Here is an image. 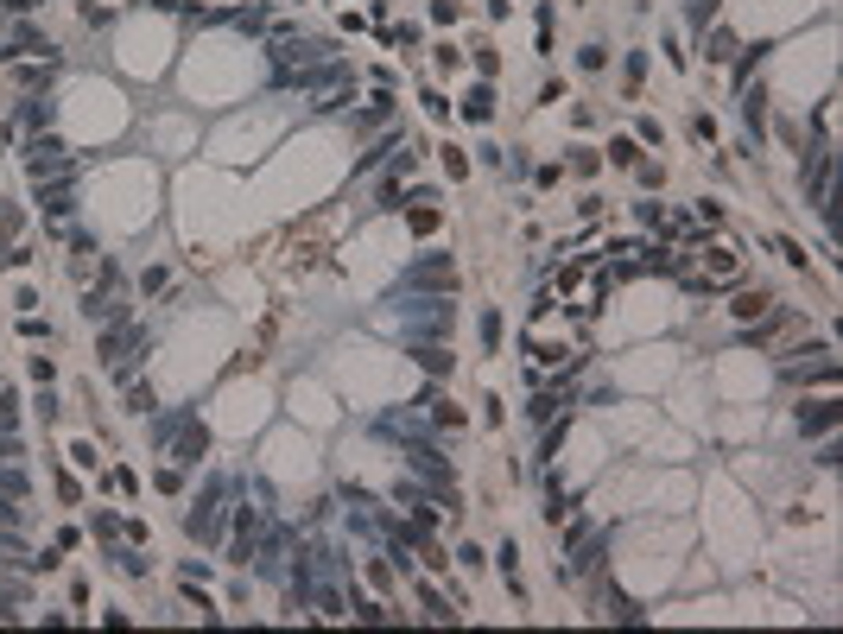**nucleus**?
Wrapping results in <instances>:
<instances>
[{
    "mask_svg": "<svg viewBox=\"0 0 843 634\" xmlns=\"http://www.w3.org/2000/svg\"><path fill=\"white\" fill-rule=\"evenodd\" d=\"M394 311H400L406 337H444V331H450V317H457L444 292H400V298H394Z\"/></svg>",
    "mask_w": 843,
    "mask_h": 634,
    "instance_id": "nucleus-1",
    "label": "nucleus"
},
{
    "mask_svg": "<svg viewBox=\"0 0 843 634\" xmlns=\"http://www.w3.org/2000/svg\"><path fill=\"white\" fill-rule=\"evenodd\" d=\"M222 514H228V508H222V482H209V495H197V508L184 514V533L203 539V545H216V539H222Z\"/></svg>",
    "mask_w": 843,
    "mask_h": 634,
    "instance_id": "nucleus-2",
    "label": "nucleus"
},
{
    "mask_svg": "<svg viewBox=\"0 0 843 634\" xmlns=\"http://www.w3.org/2000/svg\"><path fill=\"white\" fill-rule=\"evenodd\" d=\"M26 172H32L39 184L70 178V153H64V140H32V146H26Z\"/></svg>",
    "mask_w": 843,
    "mask_h": 634,
    "instance_id": "nucleus-3",
    "label": "nucleus"
},
{
    "mask_svg": "<svg viewBox=\"0 0 843 634\" xmlns=\"http://www.w3.org/2000/svg\"><path fill=\"white\" fill-rule=\"evenodd\" d=\"M406 292H457V266L444 254H425L419 266H406Z\"/></svg>",
    "mask_w": 843,
    "mask_h": 634,
    "instance_id": "nucleus-4",
    "label": "nucleus"
},
{
    "mask_svg": "<svg viewBox=\"0 0 843 634\" xmlns=\"http://www.w3.org/2000/svg\"><path fill=\"white\" fill-rule=\"evenodd\" d=\"M58 70H64V64H58L51 51H39V58H7V77H14L20 89H51Z\"/></svg>",
    "mask_w": 843,
    "mask_h": 634,
    "instance_id": "nucleus-5",
    "label": "nucleus"
},
{
    "mask_svg": "<svg viewBox=\"0 0 843 634\" xmlns=\"http://www.w3.org/2000/svg\"><path fill=\"white\" fill-rule=\"evenodd\" d=\"M406 463H412V470H419L431 489H450V463H444V457H438L425 438H412V444H406Z\"/></svg>",
    "mask_w": 843,
    "mask_h": 634,
    "instance_id": "nucleus-6",
    "label": "nucleus"
},
{
    "mask_svg": "<svg viewBox=\"0 0 843 634\" xmlns=\"http://www.w3.org/2000/svg\"><path fill=\"white\" fill-rule=\"evenodd\" d=\"M805 356H811V362H792V368H786L792 381H811V375H830V368H837V356H830L824 343H818V350H805Z\"/></svg>",
    "mask_w": 843,
    "mask_h": 634,
    "instance_id": "nucleus-7",
    "label": "nucleus"
},
{
    "mask_svg": "<svg viewBox=\"0 0 843 634\" xmlns=\"http://www.w3.org/2000/svg\"><path fill=\"white\" fill-rule=\"evenodd\" d=\"M830 425H837V406H830V400H818V406L799 413V432H805V438H811V432H830Z\"/></svg>",
    "mask_w": 843,
    "mask_h": 634,
    "instance_id": "nucleus-8",
    "label": "nucleus"
},
{
    "mask_svg": "<svg viewBox=\"0 0 843 634\" xmlns=\"http://www.w3.org/2000/svg\"><path fill=\"white\" fill-rule=\"evenodd\" d=\"M203 451H209V438H203L197 425H184V432H178V457H171V463H203Z\"/></svg>",
    "mask_w": 843,
    "mask_h": 634,
    "instance_id": "nucleus-9",
    "label": "nucleus"
},
{
    "mask_svg": "<svg viewBox=\"0 0 843 634\" xmlns=\"http://www.w3.org/2000/svg\"><path fill=\"white\" fill-rule=\"evenodd\" d=\"M305 602H318L324 615H343V602H349V596H343L337 583H318V577H311V596H305Z\"/></svg>",
    "mask_w": 843,
    "mask_h": 634,
    "instance_id": "nucleus-10",
    "label": "nucleus"
},
{
    "mask_svg": "<svg viewBox=\"0 0 843 634\" xmlns=\"http://www.w3.org/2000/svg\"><path fill=\"white\" fill-rule=\"evenodd\" d=\"M260 571H279V564H286V533H266L260 539V558H254Z\"/></svg>",
    "mask_w": 843,
    "mask_h": 634,
    "instance_id": "nucleus-11",
    "label": "nucleus"
},
{
    "mask_svg": "<svg viewBox=\"0 0 843 634\" xmlns=\"http://www.w3.org/2000/svg\"><path fill=\"white\" fill-rule=\"evenodd\" d=\"M597 602H603V615H616V621H641V609H635L628 596H616V590H603Z\"/></svg>",
    "mask_w": 843,
    "mask_h": 634,
    "instance_id": "nucleus-12",
    "label": "nucleus"
},
{
    "mask_svg": "<svg viewBox=\"0 0 843 634\" xmlns=\"http://www.w3.org/2000/svg\"><path fill=\"white\" fill-rule=\"evenodd\" d=\"M70 210H77L70 184H51V191H45V216H70Z\"/></svg>",
    "mask_w": 843,
    "mask_h": 634,
    "instance_id": "nucleus-13",
    "label": "nucleus"
},
{
    "mask_svg": "<svg viewBox=\"0 0 843 634\" xmlns=\"http://www.w3.org/2000/svg\"><path fill=\"white\" fill-rule=\"evenodd\" d=\"M387 115H394V102H387V96H375V102H368V108L356 115V127H381Z\"/></svg>",
    "mask_w": 843,
    "mask_h": 634,
    "instance_id": "nucleus-14",
    "label": "nucleus"
},
{
    "mask_svg": "<svg viewBox=\"0 0 843 634\" xmlns=\"http://www.w3.org/2000/svg\"><path fill=\"white\" fill-rule=\"evenodd\" d=\"M412 356H419V362H425V368H431V375H444V368H450V356H444V350H438V343H431V337H425V343H419V350H412Z\"/></svg>",
    "mask_w": 843,
    "mask_h": 634,
    "instance_id": "nucleus-15",
    "label": "nucleus"
},
{
    "mask_svg": "<svg viewBox=\"0 0 843 634\" xmlns=\"http://www.w3.org/2000/svg\"><path fill=\"white\" fill-rule=\"evenodd\" d=\"M184 425H190V413H165V419H159V444H171Z\"/></svg>",
    "mask_w": 843,
    "mask_h": 634,
    "instance_id": "nucleus-16",
    "label": "nucleus"
},
{
    "mask_svg": "<svg viewBox=\"0 0 843 634\" xmlns=\"http://www.w3.org/2000/svg\"><path fill=\"white\" fill-rule=\"evenodd\" d=\"M710 58H717V64L736 58V39H729V33H710Z\"/></svg>",
    "mask_w": 843,
    "mask_h": 634,
    "instance_id": "nucleus-17",
    "label": "nucleus"
},
{
    "mask_svg": "<svg viewBox=\"0 0 843 634\" xmlns=\"http://www.w3.org/2000/svg\"><path fill=\"white\" fill-rule=\"evenodd\" d=\"M710 20H717V0H698V7H691V26H698V33H704V26H710Z\"/></svg>",
    "mask_w": 843,
    "mask_h": 634,
    "instance_id": "nucleus-18",
    "label": "nucleus"
},
{
    "mask_svg": "<svg viewBox=\"0 0 843 634\" xmlns=\"http://www.w3.org/2000/svg\"><path fill=\"white\" fill-rule=\"evenodd\" d=\"M736 317H748V324H755V317H767V298H742V304H736Z\"/></svg>",
    "mask_w": 843,
    "mask_h": 634,
    "instance_id": "nucleus-19",
    "label": "nucleus"
},
{
    "mask_svg": "<svg viewBox=\"0 0 843 634\" xmlns=\"http://www.w3.org/2000/svg\"><path fill=\"white\" fill-rule=\"evenodd\" d=\"M0 527H20V508H14V495H0Z\"/></svg>",
    "mask_w": 843,
    "mask_h": 634,
    "instance_id": "nucleus-20",
    "label": "nucleus"
},
{
    "mask_svg": "<svg viewBox=\"0 0 843 634\" xmlns=\"http://www.w3.org/2000/svg\"><path fill=\"white\" fill-rule=\"evenodd\" d=\"M0 615H7V602H0Z\"/></svg>",
    "mask_w": 843,
    "mask_h": 634,
    "instance_id": "nucleus-21",
    "label": "nucleus"
}]
</instances>
